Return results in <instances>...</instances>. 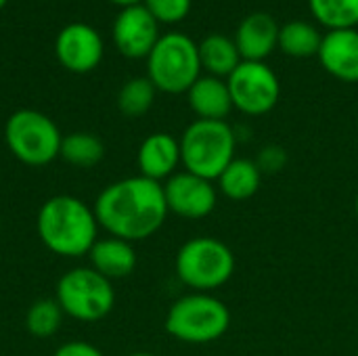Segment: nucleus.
<instances>
[{
  "mask_svg": "<svg viewBox=\"0 0 358 356\" xmlns=\"http://www.w3.org/2000/svg\"><path fill=\"white\" fill-rule=\"evenodd\" d=\"M52 356H105L96 346L88 344V342H80V340H73V342H65L61 344L55 355Z\"/></svg>",
  "mask_w": 358,
  "mask_h": 356,
  "instance_id": "obj_27",
  "label": "nucleus"
},
{
  "mask_svg": "<svg viewBox=\"0 0 358 356\" xmlns=\"http://www.w3.org/2000/svg\"><path fill=\"white\" fill-rule=\"evenodd\" d=\"M4 4H6V0H0V10L4 8Z\"/></svg>",
  "mask_w": 358,
  "mask_h": 356,
  "instance_id": "obj_31",
  "label": "nucleus"
},
{
  "mask_svg": "<svg viewBox=\"0 0 358 356\" xmlns=\"http://www.w3.org/2000/svg\"><path fill=\"white\" fill-rule=\"evenodd\" d=\"M197 46H199L201 69L208 76L227 80L241 63V55L235 46V40L229 36L212 34V36H206Z\"/></svg>",
  "mask_w": 358,
  "mask_h": 356,
  "instance_id": "obj_19",
  "label": "nucleus"
},
{
  "mask_svg": "<svg viewBox=\"0 0 358 356\" xmlns=\"http://www.w3.org/2000/svg\"><path fill=\"white\" fill-rule=\"evenodd\" d=\"M287 162H289L287 151L281 145H266V147L260 149V153L256 157V164H258L262 176L264 174H277V172H281L287 166Z\"/></svg>",
  "mask_w": 358,
  "mask_h": 356,
  "instance_id": "obj_26",
  "label": "nucleus"
},
{
  "mask_svg": "<svg viewBox=\"0 0 358 356\" xmlns=\"http://www.w3.org/2000/svg\"><path fill=\"white\" fill-rule=\"evenodd\" d=\"M103 40L99 31L88 23L65 25L55 42V55L59 63L73 73L92 71L103 59Z\"/></svg>",
  "mask_w": 358,
  "mask_h": 356,
  "instance_id": "obj_12",
  "label": "nucleus"
},
{
  "mask_svg": "<svg viewBox=\"0 0 358 356\" xmlns=\"http://www.w3.org/2000/svg\"><path fill=\"white\" fill-rule=\"evenodd\" d=\"M262 185V172L256 159L250 157H235L224 172L216 178V189L231 201H245L252 199Z\"/></svg>",
  "mask_w": 358,
  "mask_h": 356,
  "instance_id": "obj_18",
  "label": "nucleus"
},
{
  "mask_svg": "<svg viewBox=\"0 0 358 356\" xmlns=\"http://www.w3.org/2000/svg\"><path fill=\"white\" fill-rule=\"evenodd\" d=\"M321 40H323V34L313 23L296 19L279 27L277 48H281L287 57L306 59V57H317Z\"/></svg>",
  "mask_w": 358,
  "mask_h": 356,
  "instance_id": "obj_20",
  "label": "nucleus"
},
{
  "mask_svg": "<svg viewBox=\"0 0 358 356\" xmlns=\"http://www.w3.org/2000/svg\"><path fill=\"white\" fill-rule=\"evenodd\" d=\"M174 271L180 283L191 292L212 294L231 281L235 273V254L218 237H191L178 248Z\"/></svg>",
  "mask_w": 358,
  "mask_h": 356,
  "instance_id": "obj_3",
  "label": "nucleus"
},
{
  "mask_svg": "<svg viewBox=\"0 0 358 356\" xmlns=\"http://www.w3.org/2000/svg\"><path fill=\"white\" fill-rule=\"evenodd\" d=\"M36 229L44 248L63 258L88 256L99 239L94 210L73 195H55L46 199L38 212Z\"/></svg>",
  "mask_w": 358,
  "mask_h": 356,
  "instance_id": "obj_2",
  "label": "nucleus"
},
{
  "mask_svg": "<svg viewBox=\"0 0 358 356\" xmlns=\"http://www.w3.org/2000/svg\"><path fill=\"white\" fill-rule=\"evenodd\" d=\"M4 141L21 164L38 168L59 157L63 134L48 115L34 109H19L6 120Z\"/></svg>",
  "mask_w": 358,
  "mask_h": 356,
  "instance_id": "obj_7",
  "label": "nucleus"
},
{
  "mask_svg": "<svg viewBox=\"0 0 358 356\" xmlns=\"http://www.w3.org/2000/svg\"><path fill=\"white\" fill-rule=\"evenodd\" d=\"M130 356H155V355H151V353H132Z\"/></svg>",
  "mask_w": 358,
  "mask_h": 356,
  "instance_id": "obj_29",
  "label": "nucleus"
},
{
  "mask_svg": "<svg viewBox=\"0 0 358 356\" xmlns=\"http://www.w3.org/2000/svg\"><path fill=\"white\" fill-rule=\"evenodd\" d=\"M279 27L271 13L256 10L248 15L233 36L241 61H264L271 57L279 44Z\"/></svg>",
  "mask_w": 358,
  "mask_h": 356,
  "instance_id": "obj_15",
  "label": "nucleus"
},
{
  "mask_svg": "<svg viewBox=\"0 0 358 356\" xmlns=\"http://www.w3.org/2000/svg\"><path fill=\"white\" fill-rule=\"evenodd\" d=\"M180 141V159L187 172L214 180L235 159L237 134L224 120H195L191 122Z\"/></svg>",
  "mask_w": 358,
  "mask_h": 356,
  "instance_id": "obj_5",
  "label": "nucleus"
},
{
  "mask_svg": "<svg viewBox=\"0 0 358 356\" xmlns=\"http://www.w3.org/2000/svg\"><path fill=\"white\" fill-rule=\"evenodd\" d=\"M159 40V23L143 6H126L113 21V42L128 59H147Z\"/></svg>",
  "mask_w": 358,
  "mask_h": 356,
  "instance_id": "obj_11",
  "label": "nucleus"
},
{
  "mask_svg": "<svg viewBox=\"0 0 358 356\" xmlns=\"http://www.w3.org/2000/svg\"><path fill=\"white\" fill-rule=\"evenodd\" d=\"M189 107L197 115V120H218L224 122L233 111V99L229 92V84L216 76H199L197 82L187 92Z\"/></svg>",
  "mask_w": 358,
  "mask_h": 356,
  "instance_id": "obj_16",
  "label": "nucleus"
},
{
  "mask_svg": "<svg viewBox=\"0 0 358 356\" xmlns=\"http://www.w3.org/2000/svg\"><path fill=\"white\" fill-rule=\"evenodd\" d=\"M109 2L120 4L122 8H126V6H134V4H143V0H109Z\"/></svg>",
  "mask_w": 358,
  "mask_h": 356,
  "instance_id": "obj_28",
  "label": "nucleus"
},
{
  "mask_svg": "<svg viewBox=\"0 0 358 356\" xmlns=\"http://www.w3.org/2000/svg\"><path fill=\"white\" fill-rule=\"evenodd\" d=\"M164 327L178 342L212 344L229 332L231 311L214 294L191 292L172 302Z\"/></svg>",
  "mask_w": 358,
  "mask_h": 356,
  "instance_id": "obj_4",
  "label": "nucleus"
},
{
  "mask_svg": "<svg viewBox=\"0 0 358 356\" xmlns=\"http://www.w3.org/2000/svg\"><path fill=\"white\" fill-rule=\"evenodd\" d=\"M193 0H143V6L157 23H178L191 13Z\"/></svg>",
  "mask_w": 358,
  "mask_h": 356,
  "instance_id": "obj_25",
  "label": "nucleus"
},
{
  "mask_svg": "<svg viewBox=\"0 0 358 356\" xmlns=\"http://www.w3.org/2000/svg\"><path fill=\"white\" fill-rule=\"evenodd\" d=\"M63 315L65 313L55 298H40L25 313V329L40 340L50 338L59 332Z\"/></svg>",
  "mask_w": 358,
  "mask_h": 356,
  "instance_id": "obj_23",
  "label": "nucleus"
},
{
  "mask_svg": "<svg viewBox=\"0 0 358 356\" xmlns=\"http://www.w3.org/2000/svg\"><path fill=\"white\" fill-rule=\"evenodd\" d=\"M105 155V145L96 134L90 132H71L63 136L59 157H63L67 164L78 168H92L96 166Z\"/></svg>",
  "mask_w": 358,
  "mask_h": 356,
  "instance_id": "obj_21",
  "label": "nucleus"
},
{
  "mask_svg": "<svg viewBox=\"0 0 358 356\" xmlns=\"http://www.w3.org/2000/svg\"><path fill=\"white\" fill-rule=\"evenodd\" d=\"M355 210H357V216H358V193H357V199H355Z\"/></svg>",
  "mask_w": 358,
  "mask_h": 356,
  "instance_id": "obj_30",
  "label": "nucleus"
},
{
  "mask_svg": "<svg viewBox=\"0 0 358 356\" xmlns=\"http://www.w3.org/2000/svg\"><path fill=\"white\" fill-rule=\"evenodd\" d=\"M92 210L101 229L130 243L155 235L170 214L164 185L141 174L107 185Z\"/></svg>",
  "mask_w": 358,
  "mask_h": 356,
  "instance_id": "obj_1",
  "label": "nucleus"
},
{
  "mask_svg": "<svg viewBox=\"0 0 358 356\" xmlns=\"http://www.w3.org/2000/svg\"><path fill=\"white\" fill-rule=\"evenodd\" d=\"M313 17L331 29H357L358 0H308Z\"/></svg>",
  "mask_w": 358,
  "mask_h": 356,
  "instance_id": "obj_22",
  "label": "nucleus"
},
{
  "mask_svg": "<svg viewBox=\"0 0 358 356\" xmlns=\"http://www.w3.org/2000/svg\"><path fill=\"white\" fill-rule=\"evenodd\" d=\"M55 300L63 313L82 323L105 319L115 306V290L109 279L90 266L67 271L57 283Z\"/></svg>",
  "mask_w": 358,
  "mask_h": 356,
  "instance_id": "obj_8",
  "label": "nucleus"
},
{
  "mask_svg": "<svg viewBox=\"0 0 358 356\" xmlns=\"http://www.w3.org/2000/svg\"><path fill=\"white\" fill-rule=\"evenodd\" d=\"M317 59L340 82H358V29H331L323 34Z\"/></svg>",
  "mask_w": 358,
  "mask_h": 356,
  "instance_id": "obj_13",
  "label": "nucleus"
},
{
  "mask_svg": "<svg viewBox=\"0 0 358 356\" xmlns=\"http://www.w3.org/2000/svg\"><path fill=\"white\" fill-rule=\"evenodd\" d=\"M136 164L141 176L151 178L155 183H166L170 176L178 172V166H182L180 141L168 132L149 134L138 147Z\"/></svg>",
  "mask_w": 358,
  "mask_h": 356,
  "instance_id": "obj_14",
  "label": "nucleus"
},
{
  "mask_svg": "<svg viewBox=\"0 0 358 356\" xmlns=\"http://www.w3.org/2000/svg\"><path fill=\"white\" fill-rule=\"evenodd\" d=\"M201 71L197 42L180 31L159 36L147 57V78L166 94H187Z\"/></svg>",
  "mask_w": 358,
  "mask_h": 356,
  "instance_id": "obj_6",
  "label": "nucleus"
},
{
  "mask_svg": "<svg viewBox=\"0 0 358 356\" xmlns=\"http://www.w3.org/2000/svg\"><path fill=\"white\" fill-rule=\"evenodd\" d=\"M90 269H94L105 279H124L136 269V252L130 241L120 237H103L88 252Z\"/></svg>",
  "mask_w": 358,
  "mask_h": 356,
  "instance_id": "obj_17",
  "label": "nucleus"
},
{
  "mask_svg": "<svg viewBox=\"0 0 358 356\" xmlns=\"http://www.w3.org/2000/svg\"><path fill=\"white\" fill-rule=\"evenodd\" d=\"M233 109L245 115H266L281 97V82L264 61H241L227 78Z\"/></svg>",
  "mask_w": 358,
  "mask_h": 356,
  "instance_id": "obj_9",
  "label": "nucleus"
},
{
  "mask_svg": "<svg viewBox=\"0 0 358 356\" xmlns=\"http://www.w3.org/2000/svg\"><path fill=\"white\" fill-rule=\"evenodd\" d=\"M164 185V197L168 212L185 220L208 218L218 206V189L214 180L180 170Z\"/></svg>",
  "mask_w": 358,
  "mask_h": 356,
  "instance_id": "obj_10",
  "label": "nucleus"
},
{
  "mask_svg": "<svg viewBox=\"0 0 358 356\" xmlns=\"http://www.w3.org/2000/svg\"><path fill=\"white\" fill-rule=\"evenodd\" d=\"M155 94L157 88L149 78H132L120 88L117 107L128 118H141L153 107Z\"/></svg>",
  "mask_w": 358,
  "mask_h": 356,
  "instance_id": "obj_24",
  "label": "nucleus"
}]
</instances>
